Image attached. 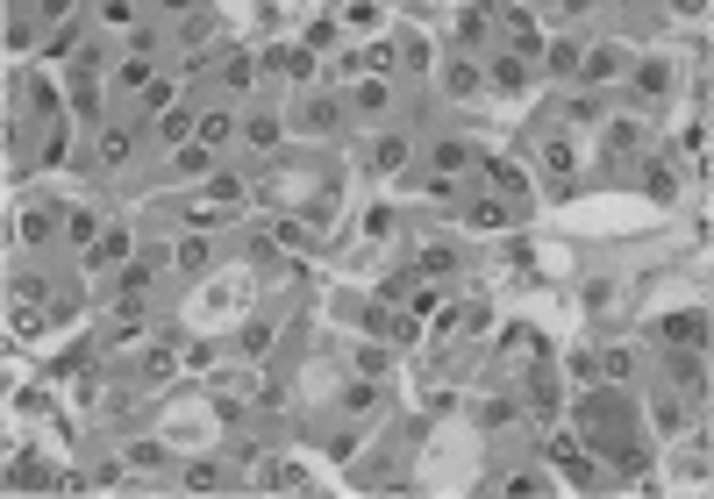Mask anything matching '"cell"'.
I'll list each match as a JSON object with an SVG mask.
<instances>
[{
	"instance_id": "obj_1",
	"label": "cell",
	"mask_w": 714,
	"mask_h": 499,
	"mask_svg": "<svg viewBox=\"0 0 714 499\" xmlns=\"http://www.w3.org/2000/svg\"><path fill=\"white\" fill-rule=\"evenodd\" d=\"M579 428H586V450L614 457L628 478L643 471V450L628 442V393H621V386H608V393H586V399H579Z\"/></svg>"
},
{
	"instance_id": "obj_2",
	"label": "cell",
	"mask_w": 714,
	"mask_h": 499,
	"mask_svg": "<svg viewBox=\"0 0 714 499\" xmlns=\"http://www.w3.org/2000/svg\"><path fill=\"white\" fill-rule=\"evenodd\" d=\"M393 65H401V50H393V43H365L357 58H343V72H350V79H357V72H372V79H386Z\"/></svg>"
},
{
	"instance_id": "obj_3",
	"label": "cell",
	"mask_w": 714,
	"mask_h": 499,
	"mask_svg": "<svg viewBox=\"0 0 714 499\" xmlns=\"http://www.w3.org/2000/svg\"><path fill=\"white\" fill-rule=\"evenodd\" d=\"M550 457H557V471H565L572 486H593V464H586V450H579L572 435H550Z\"/></svg>"
},
{
	"instance_id": "obj_4",
	"label": "cell",
	"mask_w": 714,
	"mask_h": 499,
	"mask_svg": "<svg viewBox=\"0 0 714 499\" xmlns=\"http://www.w3.org/2000/svg\"><path fill=\"white\" fill-rule=\"evenodd\" d=\"M672 379H679V386H686V393H708V357H700V350H686V343H679V350H672Z\"/></svg>"
},
{
	"instance_id": "obj_5",
	"label": "cell",
	"mask_w": 714,
	"mask_h": 499,
	"mask_svg": "<svg viewBox=\"0 0 714 499\" xmlns=\"http://www.w3.org/2000/svg\"><path fill=\"white\" fill-rule=\"evenodd\" d=\"M664 335H672V343H686V350H700V343H708V314H700V307H686V314H672V321H664Z\"/></svg>"
},
{
	"instance_id": "obj_6",
	"label": "cell",
	"mask_w": 714,
	"mask_h": 499,
	"mask_svg": "<svg viewBox=\"0 0 714 499\" xmlns=\"http://www.w3.org/2000/svg\"><path fill=\"white\" fill-rule=\"evenodd\" d=\"M272 58V72H286V79H307L314 72V50L307 43H279V50H265Z\"/></svg>"
},
{
	"instance_id": "obj_7",
	"label": "cell",
	"mask_w": 714,
	"mask_h": 499,
	"mask_svg": "<svg viewBox=\"0 0 714 499\" xmlns=\"http://www.w3.org/2000/svg\"><path fill=\"white\" fill-rule=\"evenodd\" d=\"M336 121H343V107H336V100H314V107L301 114V129H307V136H336Z\"/></svg>"
},
{
	"instance_id": "obj_8",
	"label": "cell",
	"mask_w": 714,
	"mask_h": 499,
	"mask_svg": "<svg viewBox=\"0 0 714 499\" xmlns=\"http://www.w3.org/2000/svg\"><path fill=\"white\" fill-rule=\"evenodd\" d=\"M129 150H136V136L129 129H101V165L114 172V165H129Z\"/></svg>"
},
{
	"instance_id": "obj_9",
	"label": "cell",
	"mask_w": 714,
	"mask_h": 499,
	"mask_svg": "<svg viewBox=\"0 0 714 499\" xmlns=\"http://www.w3.org/2000/svg\"><path fill=\"white\" fill-rule=\"evenodd\" d=\"M136 335H143V307H136V299H122V314H114L107 343H136Z\"/></svg>"
},
{
	"instance_id": "obj_10",
	"label": "cell",
	"mask_w": 714,
	"mask_h": 499,
	"mask_svg": "<svg viewBox=\"0 0 714 499\" xmlns=\"http://www.w3.org/2000/svg\"><path fill=\"white\" fill-rule=\"evenodd\" d=\"M14 236H22V243H50V236H58V221H50V214H43V207H29V214H22V228H14Z\"/></svg>"
},
{
	"instance_id": "obj_11",
	"label": "cell",
	"mask_w": 714,
	"mask_h": 499,
	"mask_svg": "<svg viewBox=\"0 0 714 499\" xmlns=\"http://www.w3.org/2000/svg\"><path fill=\"white\" fill-rule=\"evenodd\" d=\"M443 272H457V250H421V264H414V279H443Z\"/></svg>"
},
{
	"instance_id": "obj_12",
	"label": "cell",
	"mask_w": 714,
	"mask_h": 499,
	"mask_svg": "<svg viewBox=\"0 0 714 499\" xmlns=\"http://www.w3.org/2000/svg\"><path fill=\"white\" fill-rule=\"evenodd\" d=\"M194 136H201L207 150H214V143H229V136H236V121H229V114H214V107H207V114H201V129H194Z\"/></svg>"
},
{
	"instance_id": "obj_13",
	"label": "cell",
	"mask_w": 714,
	"mask_h": 499,
	"mask_svg": "<svg viewBox=\"0 0 714 499\" xmlns=\"http://www.w3.org/2000/svg\"><path fill=\"white\" fill-rule=\"evenodd\" d=\"M207 157H214V150H207L201 136H194V143H179V165H172V172H186V179H201V172H207Z\"/></svg>"
},
{
	"instance_id": "obj_14",
	"label": "cell",
	"mask_w": 714,
	"mask_h": 499,
	"mask_svg": "<svg viewBox=\"0 0 714 499\" xmlns=\"http://www.w3.org/2000/svg\"><path fill=\"white\" fill-rule=\"evenodd\" d=\"M486 172H493V186H501V193H529V172H521V165H508V157H493Z\"/></svg>"
},
{
	"instance_id": "obj_15",
	"label": "cell",
	"mask_w": 714,
	"mask_h": 499,
	"mask_svg": "<svg viewBox=\"0 0 714 499\" xmlns=\"http://www.w3.org/2000/svg\"><path fill=\"white\" fill-rule=\"evenodd\" d=\"M472 228H508V200H472Z\"/></svg>"
},
{
	"instance_id": "obj_16",
	"label": "cell",
	"mask_w": 714,
	"mask_h": 499,
	"mask_svg": "<svg viewBox=\"0 0 714 499\" xmlns=\"http://www.w3.org/2000/svg\"><path fill=\"white\" fill-rule=\"evenodd\" d=\"M664 79H672L664 65H636V100H657V94H664Z\"/></svg>"
},
{
	"instance_id": "obj_17",
	"label": "cell",
	"mask_w": 714,
	"mask_h": 499,
	"mask_svg": "<svg viewBox=\"0 0 714 499\" xmlns=\"http://www.w3.org/2000/svg\"><path fill=\"white\" fill-rule=\"evenodd\" d=\"M493 86L521 94V86H529V65H521V58H501V65H493Z\"/></svg>"
},
{
	"instance_id": "obj_18",
	"label": "cell",
	"mask_w": 714,
	"mask_h": 499,
	"mask_svg": "<svg viewBox=\"0 0 714 499\" xmlns=\"http://www.w3.org/2000/svg\"><path fill=\"white\" fill-rule=\"evenodd\" d=\"M486 29H493V14H486V7H465V14H457V36H465V43H479Z\"/></svg>"
},
{
	"instance_id": "obj_19",
	"label": "cell",
	"mask_w": 714,
	"mask_h": 499,
	"mask_svg": "<svg viewBox=\"0 0 714 499\" xmlns=\"http://www.w3.org/2000/svg\"><path fill=\"white\" fill-rule=\"evenodd\" d=\"M614 65H621V50H593V58H579V72H586V79H614Z\"/></svg>"
},
{
	"instance_id": "obj_20",
	"label": "cell",
	"mask_w": 714,
	"mask_h": 499,
	"mask_svg": "<svg viewBox=\"0 0 714 499\" xmlns=\"http://www.w3.org/2000/svg\"><path fill=\"white\" fill-rule=\"evenodd\" d=\"M501 493H508V499H536V493H543V478H536V471H514V478H501Z\"/></svg>"
},
{
	"instance_id": "obj_21",
	"label": "cell",
	"mask_w": 714,
	"mask_h": 499,
	"mask_svg": "<svg viewBox=\"0 0 714 499\" xmlns=\"http://www.w3.org/2000/svg\"><path fill=\"white\" fill-rule=\"evenodd\" d=\"M150 86V65L143 58H122V94H143Z\"/></svg>"
},
{
	"instance_id": "obj_22",
	"label": "cell",
	"mask_w": 714,
	"mask_h": 499,
	"mask_svg": "<svg viewBox=\"0 0 714 499\" xmlns=\"http://www.w3.org/2000/svg\"><path fill=\"white\" fill-rule=\"evenodd\" d=\"M443 86H450V94H479V65H450Z\"/></svg>"
},
{
	"instance_id": "obj_23",
	"label": "cell",
	"mask_w": 714,
	"mask_h": 499,
	"mask_svg": "<svg viewBox=\"0 0 714 499\" xmlns=\"http://www.w3.org/2000/svg\"><path fill=\"white\" fill-rule=\"evenodd\" d=\"M465 157H472L465 143H436V172H443V179H450V172H465Z\"/></svg>"
},
{
	"instance_id": "obj_24",
	"label": "cell",
	"mask_w": 714,
	"mask_h": 499,
	"mask_svg": "<svg viewBox=\"0 0 714 499\" xmlns=\"http://www.w3.org/2000/svg\"><path fill=\"white\" fill-rule=\"evenodd\" d=\"M7 328H14V335H36V328H43V314L22 299V307H7Z\"/></svg>"
},
{
	"instance_id": "obj_25",
	"label": "cell",
	"mask_w": 714,
	"mask_h": 499,
	"mask_svg": "<svg viewBox=\"0 0 714 499\" xmlns=\"http://www.w3.org/2000/svg\"><path fill=\"white\" fill-rule=\"evenodd\" d=\"M579 58H586L579 43H550V72H579Z\"/></svg>"
},
{
	"instance_id": "obj_26",
	"label": "cell",
	"mask_w": 714,
	"mask_h": 499,
	"mask_svg": "<svg viewBox=\"0 0 714 499\" xmlns=\"http://www.w3.org/2000/svg\"><path fill=\"white\" fill-rule=\"evenodd\" d=\"M158 129H165V136H172V143H186V136H194V129H201V114H165V121H158Z\"/></svg>"
},
{
	"instance_id": "obj_27",
	"label": "cell",
	"mask_w": 714,
	"mask_h": 499,
	"mask_svg": "<svg viewBox=\"0 0 714 499\" xmlns=\"http://www.w3.org/2000/svg\"><path fill=\"white\" fill-rule=\"evenodd\" d=\"M401 165H408V143L386 136V143H379V172H401Z\"/></svg>"
},
{
	"instance_id": "obj_28",
	"label": "cell",
	"mask_w": 714,
	"mask_h": 499,
	"mask_svg": "<svg viewBox=\"0 0 714 499\" xmlns=\"http://www.w3.org/2000/svg\"><path fill=\"white\" fill-rule=\"evenodd\" d=\"M608 150H614V157H628V150H636V121H614V129H608Z\"/></svg>"
},
{
	"instance_id": "obj_29",
	"label": "cell",
	"mask_w": 714,
	"mask_h": 499,
	"mask_svg": "<svg viewBox=\"0 0 714 499\" xmlns=\"http://www.w3.org/2000/svg\"><path fill=\"white\" fill-rule=\"evenodd\" d=\"M207 264V243L201 236H186V243H179V272H201Z\"/></svg>"
},
{
	"instance_id": "obj_30",
	"label": "cell",
	"mask_w": 714,
	"mask_h": 499,
	"mask_svg": "<svg viewBox=\"0 0 714 499\" xmlns=\"http://www.w3.org/2000/svg\"><path fill=\"white\" fill-rule=\"evenodd\" d=\"M357 107L379 114V107H386V79H365V86H357Z\"/></svg>"
},
{
	"instance_id": "obj_31",
	"label": "cell",
	"mask_w": 714,
	"mask_h": 499,
	"mask_svg": "<svg viewBox=\"0 0 714 499\" xmlns=\"http://www.w3.org/2000/svg\"><path fill=\"white\" fill-rule=\"evenodd\" d=\"M221 79H229V86H250V79H258V58H229V72H221Z\"/></svg>"
},
{
	"instance_id": "obj_32",
	"label": "cell",
	"mask_w": 714,
	"mask_h": 499,
	"mask_svg": "<svg viewBox=\"0 0 714 499\" xmlns=\"http://www.w3.org/2000/svg\"><path fill=\"white\" fill-rule=\"evenodd\" d=\"M250 143H258V150H272V143H279V121H272V114H258V121H250Z\"/></svg>"
},
{
	"instance_id": "obj_33",
	"label": "cell",
	"mask_w": 714,
	"mask_h": 499,
	"mask_svg": "<svg viewBox=\"0 0 714 499\" xmlns=\"http://www.w3.org/2000/svg\"><path fill=\"white\" fill-rule=\"evenodd\" d=\"M543 165H550V172H572L579 157H572V143H543Z\"/></svg>"
},
{
	"instance_id": "obj_34",
	"label": "cell",
	"mask_w": 714,
	"mask_h": 499,
	"mask_svg": "<svg viewBox=\"0 0 714 499\" xmlns=\"http://www.w3.org/2000/svg\"><path fill=\"white\" fill-rule=\"evenodd\" d=\"M129 464H136V471H158V464H165V450H158V442H136V450H129Z\"/></svg>"
},
{
	"instance_id": "obj_35",
	"label": "cell",
	"mask_w": 714,
	"mask_h": 499,
	"mask_svg": "<svg viewBox=\"0 0 714 499\" xmlns=\"http://www.w3.org/2000/svg\"><path fill=\"white\" fill-rule=\"evenodd\" d=\"M143 286H150V264H129V272H122V299H136Z\"/></svg>"
},
{
	"instance_id": "obj_36",
	"label": "cell",
	"mask_w": 714,
	"mask_h": 499,
	"mask_svg": "<svg viewBox=\"0 0 714 499\" xmlns=\"http://www.w3.org/2000/svg\"><path fill=\"white\" fill-rule=\"evenodd\" d=\"M94 107H101V94H94V79H79V86H72V114H94Z\"/></svg>"
},
{
	"instance_id": "obj_37",
	"label": "cell",
	"mask_w": 714,
	"mask_h": 499,
	"mask_svg": "<svg viewBox=\"0 0 714 499\" xmlns=\"http://www.w3.org/2000/svg\"><path fill=\"white\" fill-rule=\"evenodd\" d=\"M43 293H50V279H36V272H29V279H14V299H29V307H36Z\"/></svg>"
},
{
	"instance_id": "obj_38",
	"label": "cell",
	"mask_w": 714,
	"mask_h": 499,
	"mask_svg": "<svg viewBox=\"0 0 714 499\" xmlns=\"http://www.w3.org/2000/svg\"><path fill=\"white\" fill-rule=\"evenodd\" d=\"M186 486H194V493H214V486H221V471H214V464H194V471H186Z\"/></svg>"
},
{
	"instance_id": "obj_39",
	"label": "cell",
	"mask_w": 714,
	"mask_h": 499,
	"mask_svg": "<svg viewBox=\"0 0 714 499\" xmlns=\"http://www.w3.org/2000/svg\"><path fill=\"white\" fill-rule=\"evenodd\" d=\"M572 379H586V386H593V379H601V357H593V350H579V357H572Z\"/></svg>"
},
{
	"instance_id": "obj_40",
	"label": "cell",
	"mask_w": 714,
	"mask_h": 499,
	"mask_svg": "<svg viewBox=\"0 0 714 499\" xmlns=\"http://www.w3.org/2000/svg\"><path fill=\"white\" fill-rule=\"evenodd\" d=\"M122 250H129V236H101V243H94V257H101V264H114Z\"/></svg>"
},
{
	"instance_id": "obj_41",
	"label": "cell",
	"mask_w": 714,
	"mask_h": 499,
	"mask_svg": "<svg viewBox=\"0 0 714 499\" xmlns=\"http://www.w3.org/2000/svg\"><path fill=\"white\" fill-rule=\"evenodd\" d=\"M72 7H79V0H43V14H50V22H65Z\"/></svg>"
},
{
	"instance_id": "obj_42",
	"label": "cell",
	"mask_w": 714,
	"mask_h": 499,
	"mask_svg": "<svg viewBox=\"0 0 714 499\" xmlns=\"http://www.w3.org/2000/svg\"><path fill=\"white\" fill-rule=\"evenodd\" d=\"M672 7H679V14H708V0H672Z\"/></svg>"
},
{
	"instance_id": "obj_43",
	"label": "cell",
	"mask_w": 714,
	"mask_h": 499,
	"mask_svg": "<svg viewBox=\"0 0 714 499\" xmlns=\"http://www.w3.org/2000/svg\"><path fill=\"white\" fill-rule=\"evenodd\" d=\"M557 7H565V14H586V0H557Z\"/></svg>"
},
{
	"instance_id": "obj_44",
	"label": "cell",
	"mask_w": 714,
	"mask_h": 499,
	"mask_svg": "<svg viewBox=\"0 0 714 499\" xmlns=\"http://www.w3.org/2000/svg\"><path fill=\"white\" fill-rule=\"evenodd\" d=\"M165 7H179V14H186V7H194V0H165Z\"/></svg>"
}]
</instances>
